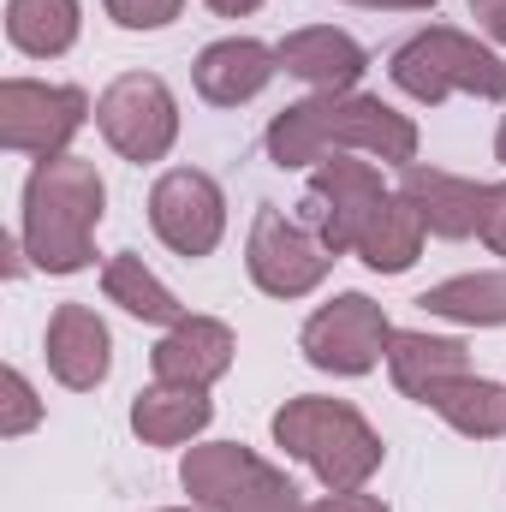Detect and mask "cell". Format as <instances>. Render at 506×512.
Masks as SVG:
<instances>
[{
    "mask_svg": "<svg viewBox=\"0 0 506 512\" xmlns=\"http://www.w3.org/2000/svg\"><path fill=\"white\" fill-rule=\"evenodd\" d=\"M328 155H376V161H417V126L393 114L381 96H310L268 126V161L274 167H322Z\"/></svg>",
    "mask_w": 506,
    "mask_h": 512,
    "instance_id": "cell-1",
    "label": "cell"
},
{
    "mask_svg": "<svg viewBox=\"0 0 506 512\" xmlns=\"http://www.w3.org/2000/svg\"><path fill=\"white\" fill-rule=\"evenodd\" d=\"M102 209H108V185H102L96 161H84V155L36 161L24 179V221H18V239H24L30 262L48 274L90 268Z\"/></svg>",
    "mask_w": 506,
    "mask_h": 512,
    "instance_id": "cell-2",
    "label": "cell"
},
{
    "mask_svg": "<svg viewBox=\"0 0 506 512\" xmlns=\"http://www.w3.org/2000/svg\"><path fill=\"white\" fill-rule=\"evenodd\" d=\"M274 441L286 447V459H304L328 495L340 489H364L381 471V435L364 423L358 405L346 399H322V393H304V399H286L274 411Z\"/></svg>",
    "mask_w": 506,
    "mask_h": 512,
    "instance_id": "cell-3",
    "label": "cell"
},
{
    "mask_svg": "<svg viewBox=\"0 0 506 512\" xmlns=\"http://www.w3.org/2000/svg\"><path fill=\"white\" fill-rule=\"evenodd\" d=\"M387 72H393V84H399L411 102H423V108L447 102L453 90H465V96H477V102H501L506 96L501 54L483 48V42L465 36V30H447V24H429V30H417L411 42H399L393 60H387Z\"/></svg>",
    "mask_w": 506,
    "mask_h": 512,
    "instance_id": "cell-4",
    "label": "cell"
},
{
    "mask_svg": "<svg viewBox=\"0 0 506 512\" xmlns=\"http://www.w3.org/2000/svg\"><path fill=\"white\" fill-rule=\"evenodd\" d=\"M393 191L381 185L376 161H352V155H334V161H322L316 173H310V191H304V227L328 245L334 256L358 251V233L376 221V209L387 203Z\"/></svg>",
    "mask_w": 506,
    "mask_h": 512,
    "instance_id": "cell-5",
    "label": "cell"
},
{
    "mask_svg": "<svg viewBox=\"0 0 506 512\" xmlns=\"http://www.w3.org/2000/svg\"><path fill=\"white\" fill-rule=\"evenodd\" d=\"M90 120V96L78 84H36V78H6L0 84V143L12 155L54 161Z\"/></svg>",
    "mask_w": 506,
    "mask_h": 512,
    "instance_id": "cell-6",
    "label": "cell"
},
{
    "mask_svg": "<svg viewBox=\"0 0 506 512\" xmlns=\"http://www.w3.org/2000/svg\"><path fill=\"white\" fill-rule=\"evenodd\" d=\"M387 340H393V328H387L381 304L364 298V292H340L298 334L304 358L316 370H328V376H370L381 358H387Z\"/></svg>",
    "mask_w": 506,
    "mask_h": 512,
    "instance_id": "cell-7",
    "label": "cell"
},
{
    "mask_svg": "<svg viewBox=\"0 0 506 512\" xmlns=\"http://www.w3.org/2000/svg\"><path fill=\"white\" fill-rule=\"evenodd\" d=\"M96 126L126 161H161L179 137V102L155 72H126L102 90Z\"/></svg>",
    "mask_w": 506,
    "mask_h": 512,
    "instance_id": "cell-8",
    "label": "cell"
},
{
    "mask_svg": "<svg viewBox=\"0 0 506 512\" xmlns=\"http://www.w3.org/2000/svg\"><path fill=\"white\" fill-rule=\"evenodd\" d=\"M149 227H155V239L167 251H179L185 262L191 256H209L221 245V233H227V197H221V185L209 173L173 167L149 191Z\"/></svg>",
    "mask_w": 506,
    "mask_h": 512,
    "instance_id": "cell-9",
    "label": "cell"
},
{
    "mask_svg": "<svg viewBox=\"0 0 506 512\" xmlns=\"http://www.w3.org/2000/svg\"><path fill=\"white\" fill-rule=\"evenodd\" d=\"M251 280L268 292V298H304L328 280L334 268V251L304 227V221H286L280 209H262L251 221Z\"/></svg>",
    "mask_w": 506,
    "mask_h": 512,
    "instance_id": "cell-10",
    "label": "cell"
},
{
    "mask_svg": "<svg viewBox=\"0 0 506 512\" xmlns=\"http://www.w3.org/2000/svg\"><path fill=\"white\" fill-rule=\"evenodd\" d=\"M399 197L417 209L423 233H435V239H471V233H483V215H489V185L447 173V167H423V161L405 167Z\"/></svg>",
    "mask_w": 506,
    "mask_h": 512,
    "instance_id": "cell-11",
    "label": "cell"
},
{
    "mask_svg": "<svg viewBox=\"0 0 506 512\" xmlns=\"http://www.w3.org/2000/svg\"><path fill=\"white\" fill-rule=\"evenodd\" d=\"M108 364H114L108 322L90 304H60L48 316V370H54V382L72 387V393H90V387L108 382Z\"/></svg>",
    "mask_w": 506,
    "mask_h": 512,
    "instance_id": "cell-12",
    "label": "cell"
},
{
    "mask_svg": "<svg viewBox=\"0 0 506 512\" xmlns=\"http://www.w3.org/2000/svg\"><path fill=\"white\" fill-rule=\"evenodd\" d=\"M155 364V382H173V387H209L233 370V328L215 322V316H185L179 328L161 334V346L149 352Z\"/></svg>",
    "mask_w": 506,
    "mask_h": 512,
    "instance_id": "cell-13",
    "label": "cell"
},
{
    "mask_svg": "<svg viewBox=\"0 0 506 512\" xmlns=\"http://www.w3.org/2000/svg\"><path fill=\"white\" fill-rule=\"evenodd\" d=\"M274 72H280V48H268L256 36H227L197 54V96L215 108H239L268 90Z\"/></svg>",
    "mask_w": 506,
    "mask_h": 512,
    "instance_id": "cell-14",
    "label": "cell"
},
{
    "mask_svg": "<svg viewBox=\"0 0 506 512\" xmlns=\"http://www.w3.org/2000/svg\"><path fill=\"white\" fill-rule=\"evenodd\" d=\"M280 66H286L292 78H304L316 96H346V90H358L370 54H364L346 30L310 24V30H292V36L280 42Z\"/></svg>",
    "mask_w": 506,
    "mask_h": 512,
    "instance_id": "cell-15",
    "label": "cell"
},
{
    "mask_svg": "<svg viewBox=\"0 0 506 512\" xmlns=\"http://www.w3.org/2000/svg\"><path fill=\"white\" fill-rule=\"evenodd\" d=\"M387 370H393V387L405 399L423 405L441 382L471 376V352H465V340H441V334H393L387 340Z\"/></svg>",
    "mask_w": 506,
    "mask_h": 512,
    "instance_id": "cell-16",
    "label": "cell"
},
{
    "mask_svg": "<svg viewBox=\"0 0 506 512\" xmlns=\"http://www.w3.org/2000/svg\"><path fill=\"white\" fill-rule=\"evenodd\" d=\"M256 471H262V459H256L251 447H239V441H203V447L185 453L179 483H185V495H191L197 507L227 512L245 495V483H251Z\"/></svg>",
    "mask_w": 506,
    "mask_h": 512,
    "instance_id": "cell-17",
    "label": "cell"
},
{
    "mask_svg": "<svg viewBox=\"0 0 506 512\" xmlns=\"http://www.w3.org/2000/svg\"><path fill=\"white\" fill-rule=\"evenodd\" d=\"M209 417H215V405H209L203 387L155 382V387H143V393L131 399V429H137L149 447H179V441L203 435Z\"/></svg>",
    "mask_w": 506,
    "mask_h": 512,
    "instance_id": "cell-18",
    "label": "cell"
},
{
    "mask_svg": "<svg viewBox=\"0 0 506 512\" xmlns=\"http://www.w3.org/2000/svg\"><path fill=\"white\" fill-rule=\"evenodd\" d=\"M429 316L465 322V328H501L506 322V268H483V274H453L441 286H429L417 298Z\"/></svg>",
    "mask_w": 506,
    "mask_h": 512,
    "instance_id": "cell-19",
    "label": "cell"
},
{
    "mask_svg": "<svg viewBox=\"0 0 506 512\" xmlns=\"http://www.w3.org/2000/svg\"><path fill=\"white\" fill-rule=\"evenodd\" d=\"M429 411H441L459 435H471V441H495L506 435V387L501 382H483V376H453V382H441L429 399H423Z\"/></svg>",
    "mask_w": 506,
    "mask_h": 512,
    "instance_id": "cell-20",
    "label": "cell"
},
{
    "mask_svg": "<svg viewBox=\"0 0 506 512\" xmlns=\"http://www.w3.org/2000/svg\"><path fill=\"white\" fill-rule=\"evenodd\" d=\"M6 36L30 60H54L78 42V0H6Z\"/></svg>",
    "mask_w": 506,
    "mask_h": 512,
    "instance_id": "cell-21",
    "label": "cell"
},
{
    "mask_svg": "<svg viewBox=\"0 0 506 512\" xmlns=\"http://www.w3.org/2000/svg\"><path fill=\"white\" fill-rule=\"evenodd\" d=\"M102 292H108V304H120L137 322H161V328H179L185 322V304L143 268V256H131V251H120L102 268Z\"/></svg>",
    "mask_w": 506,
    "mask_h": 512,
    "instance_id": "cell-22",
    "label": "cell"
},
{
    "mask_svg": "<svg viewBox=\"0 0 506 512\" xmlns=\"http://www.w3.org/2000/svg\"><path fill=\"white\" fill-rule=\"evenodd\" d=\"M417 251H423V221H417V209L393 191L376 209V221L358 233V256H364L376 274H405V268L417 262Z\"/></svg>",
    "mask_w": 506,
    "mask_h": 512,
    "instance_id": "cell-23",
    "label": "cell"
},
{
    "mask_svg": "<svg viewBox=\"0 0 506 512\" xmlns=\"http://www.w3.org/2000/svg\"><path fill=\"white\" fill-rule=\"evenodd\" d=\"M227 512H304V501H298V483H292L286 471L262 465L251 483H245V495H239Z\"/></svg>",
    "mask_w": 506,
    "mask_h": 512,
    "instance_id": "cell-24",
    "label": "cell"
},
{
    "mask_svg": "<svg viewBox=\"0 0 506 512\" xmlns=\"http://www.w3.org/2000/svg\"><path fill=\"white\" fill-rule=\"evenodd\" d=\"M102 6H108V18H114L120 30H161V24L179 18L185 0H102Z\"/></svg>",
    "mask_w": 506,
    "mask_h": 512,
    "instance_id": "cell-25",
    "label": "cell"
},
{
    "mask_svg": "<svg viewBox=\"0 0 506 512\" xmlns=\"http://www.w3.org/2000/svg\"><path fill=\"white\" fill-rule=\"evenodd\" d=\"M36 417H42V405H36L30 382H24V370H6V417H0V435L12 441V435L36 429Z\"/></svg>",
    "mask_w": 506,
    "mask_h": 512,
    "instance_id": "cell-26",
    "label": "cell"
},
{
    "mask_svg": "<svg viewBox=\"0 0 506 512\" xmlns=\"http://www.w3.org/2000/svg\"><path fill=\"white\" fill-rule=\"evenodd\" d=\"M483 245L495 256H506V185H489V215H483Z\"/></svg>",
    "mask_w": 506,
    "mask_h": 512,
    "instance_id": "cell-27",
    "label": "cell"
},
{
    "mask_svg": "<svg viewBox=\"0 0 506 512\" xmlns=\"http://www.w3.org/2000/svg\"><path fill=\"white\" fill-rule=\"evenodd\" d=\"M304 512H387V501L364 495V489H340V495H322L316 507H304Z\"/></svg>",
    "mask_w": 506,
    "mask_h": 512,
    "instance_id": "cell-28",
    "label": "cell"
},
{
    "mask_svg": "<svg viewBox=\"0 0 506 512\" xmlns=\"http://www.w3.org/2000/svg\"><path fill=\"white\" fill-rule=\"evenodd\" d=\"M471 12H477L489 42H506V0H471Z\"/></svg>",
    "mask_w": 506,
    "mask_h": 512,
    "instance_id": "cell-29",
    "label": "cell"
},
{
    "mask_svg": "<svg viewBox=\"0 0 506 512\" xmlns=\"http://www.w3.org/2000/svg\"><path fill=\"white\" fill-rule=\"evenodd\" d=\"M352 6H381V12H429L435 0H352Z\"/></svg>",
    "mask_w": 506,
    "mask_h": 512,
    "instance_id": "cell-30",
    "label": "cell"
},
{
    "mask_svg": "<svg viewBox=\"0 0 506 512\" xmlns=\"http://www.w3.org/2000/svg\"><path fill=\"white\" fill-rule=\"evenodd\" d=\"M209 6H215L221 18H245V12H256V6H262V0H209Z\"/></svg>",
    "mask_w": 506,
    "mask_h": 512,
    "instance_id": "cell-31",
    "label": "cell"
},
{
    "mask_svg": "<svg viewBox=\"0 0 506 512\" xmlns=\"http://www.w3.org/2000/svg\"><path fill=\"white\" fill-rule=\"evenodd\" d=\"M495 155L506 161V114H501V131H495Z\"/></svg>",
    "mask_w": 506,
    "mask_h": 512,
    "instance_id": "cell-32",
    "label": "cell"
},
{
    "mask_svg": "<svg viewBox=\"0 0 506 512\" xmlns=\"http://www.w3.org/2000/svg\"><path fill=\"white\" fill-rule=\"evenodd\" d=\"M167 512H191V507H167Z\"/></svg>",
    "mask_w": 506,
    "mask_h": 512,
    "instance_id": "cell-33",
    "label": "cell"
}]
</instances>
